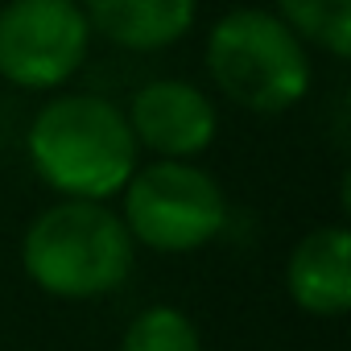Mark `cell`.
<instances>
[{"instance_id": "obj_6", "label": "cell", "mask_w": 351, "mask_h": 351, "mask_svg": "<svg viewBox=\"0 0 351 351\" xmlns=\"http://www.w3.org/2000/svg\"><path fill=\"white\" fill-rule=\"evenodd\" d=\"M124 120L141 153L169 161H195L219 136V108L211 91L173 75L141 83L124 104Z\"/></svg>"}, {"instance_id": "obj_1", "label": "cell", "mask_w": 351, "mask_h": 351, "mask_svg": "<svg viewBox=\"0 0 351 351\" xmlns=\"http://www.w3.org/2000/svg\"><path fill=\"white\" fill-rule=\"evenodd\" d=\"M25 157L58 199H116L141 149L124 108L95 91H54L25 128Z\"/></svg>"}, {"instance_id": "obj_2", "label": "cell", "mask_w": 351, "mask_h": 351, "mask_svg": "<svg viewBox=\"0 0 351 351\" xmlns=\"http://www.w3.org/2000/svg\"><path fill=\"white\" fill-rule=\"evenodd\" d=\"M21 269L54 302H99L136 269V244L112 203L54 199L21 232Z\"/></svg>"}, {"instance_id": "obj_3", "label": "cell", "mask_w": 351, "mask_h": 351, "mask_svg": "<svg viewBox=\"0 0 351 351\" xmlns=\"http://www.w3.org/2000/svg\"><path fill=\"white\" fill-rule=\"evenodd\" d=\"M203 66L219 99L252 116H281L314 87L310 46L261 5L228 9L207 29Z\"/></svg>"}, {"instance_id": "obj_7", "label": "cell", "mask_w": 351, "mask_h": 351, "mask_svg": "<svg viewBox=\"0 0 351 351\" xmlns=\"http://www.w3.org/2000/svg\"><path fill=\"white\" fill-rule=\"evenodd\" d=\"M285 293L310 318H343L351 310V228H310L285 261Z\"/></svg>"}, {"instance_id": "obj_4", "label": "cell", "mask_w": 351, "mask_h": 351, "mask_svg": "<svg viewBox=\"0 0 351 351\" xmlns=\"http://www.w3.org/2000/svg\"><path fill=\"white\" fill-rule=\"evenodd\" d=\"M120 219L136 248L186 256L228 232V195L199 161L149 157L120 191Z\"/></svg>"}, {"instance_id": "obj_10", "label": "cell", "mask_w": 351, "mask_h": 351, "mask_svg": "<svg viewBox=\"0 0 351 351\" xmlns=\"http://www.w3.org/2000/svg\"><path fill=\"white\" fill-rule=\"evenodd\" d=\"M120 351H203V335L182 306L153 302L128 318Z\"/></svg>"}, {"instance_id": "obj_8", "label": "cell", "mask_w": 351, "mask_h": 351, "mask_svg": "<svg viewBox=\"0 0 351 351\" xmlns=\"http://www.w3.org/2000/svg\"><path fill=\"white\" fill-rule=\"evenodd\" d=\"M79 5L91 34L128 54L178 46L199 21V0H79Z\"/></svg>"}, {"instance_id": "obj_5", "label": "cell", "mask_w": 351, "mask_h": 351, "mask_svg": "<svg viewBox=\"0 0 351 351\" xmlns=\"http://www.w3.org/2000/svg\"><path fill=\"white\" fill-rule=\"evenodd\" d=\"M91 25L79 0L0 5V79L21 91H58L91 58Z\"/></svg>"}, {"instance_id": "obj_9", "label": "cell", "mask_w": 351, "mask_h": 351, "mask_svg": "<svg viewBox=\"0 0 351 351\" xmlns=\"http://www.w3.org/2000/svg\"><path fill=\"white\" fill-rule=\"evenodd\" d=\"M273 13L310 46L330 58L351 54V0H273Z\"/></svg>"}]
</instances>
